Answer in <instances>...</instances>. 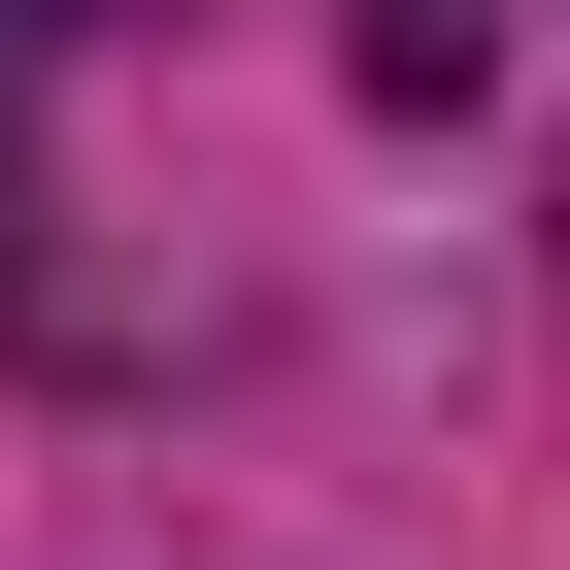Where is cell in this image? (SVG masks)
Listing matches in <instances>:
<instances>
[]
</instances>
